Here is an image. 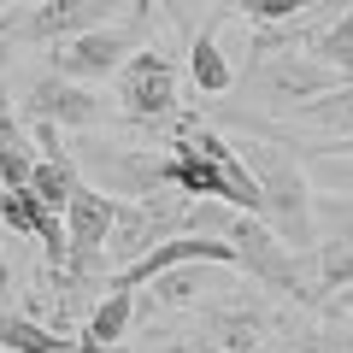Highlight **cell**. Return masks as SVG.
Masks as SVG:
<instances>
[{"label":"cell","instance_id":"obj_10","mask_svg":"<svg viewBox=\"0 0 353 353\" xmlns=\"http://www.w3.org/2000/svg\"><path fill=\"white\" fill-rule=\"evenodd\" d=\"M18 112L41 118V124H53V130H101L106 118H112V106H106L88 83H71V77H59V71H41L36 83L24 88Z\"/></svg>","mask_w":353,"mask_h":353},{"label":"cell","instance_id":"obj_22","mask_svg":"<svg viewBox=\"0 0 353 353\" xmlns=\"http://www.w3.org/2000/svg\"><path fill=\"white\" fill-rule=\"evenodd\" d=\"M324 312H353V283H347V289H341V294H336V301H330V306H324Z\"/></svg>","mask_w":353,"mask_h":353},{"label":"cell","instance_id":"obj_18","mask_svg":"<svg viewBox=\"0 0 353 353\" xmlns=\"http://www.w3.org/2000/svg\"><path fill=\"white\" fill-rule=\"evenodd\" d=\"M312 218H318V236L347 241V248H353V189L341 194V189L324 183V194H312Z\"/></svg>","mask_w":353,"mask_h":353},{"label":"cell","instance_id":"obj_25","mask_svg":"<svg viewBox=\"0 0 353 353\" xmlns=\"http://www.w3.org/2000/svg\"><path fill=\"white\" fill-rule=\"evenodd\" d=\"M6 6H18V0H0V12H6Z\"/></svg>","mask_w":353,"mask_h":353},{"label":"cell","instance_id":"obj_1","mask_svg":"<svg viewBox=\"0 0 353 353\" xmlns=\"http://www.w3.org/2000/svg\"><path fill=\"white\" fill-rule=\"evenodd\" d=\"M230 148L248 165L253 189H259V218L277 230V241L289 248H312L318 241V218H312V176L306 165L289 153V141L277 136H253V130H230Z\"/></svg>","mask_w":353,"mask_h":353},{"label":"cell","instance_id":"obj_16","mask_svg":"<svg viewBox=\"0 0 353 353\" xmlns=\"http://www.w3.org/2000/svg\"><path fill=\"white\" fill-rule=\"evenodd\" d=\"M283 353H353V312H324L318 324H301Z\"/></svg>","mask_w":353,"mask_h":353},{"label":"cell","instance_id":"obj_17","mask_svg":"<svg viewBox=\"0 0 353 353\" xmlns=\"http://www.w3.org/2000/svg\"><path fill=\"white\" fill-rule=\"evenodd\" d=\"M306 53L324 59L336 77H347V83H353V6H341L330 24H318V36L306 41Z\"/></svg>","mask_w":353,"mask_h":353},{"label":"cell","instance_id":"obj_8","mask_svg":"<svg viewBox=\"0 0 353 353\" xmlns=\"http://www.w3.org/2000/svg\"><path fill=\"white\" fill-rule=\"evenodd\" d=\"M189 201H194V194H176V189H153V194H141V201H118L112 236H106V265L118 271V265H130L136 253H148L153 241L189 236V230H183Z\"/></svg>","mask_w":353,"mask_h":353},{"label":"cell","instance_id":"obj_23","mask_svg":"<svg viewBox=\"0 0 353 353\" xmlns=\"http://www.w3.org/2000/svg\"><path fill=\"white\" fill-rule=\"evenodd\" d=\"M318 6H324V12H330V18H336V12H341V6H353V0H318Z\"/></svg>","mask_w":353,"mask_h":353},{"label":"cell","instance_id":"obj_21","mask_svg":"<svg viewBox=\"0 0 353 353\" xmlns=\"http://www.w3.org/2000/svg\"><path fill=\"white\" fill-rule=\"evenodd\" d=\"M318 159H353V136H341V141H324V148H318Z\"/></svg>","mask_w":353,"mask_h":353},{"label":"cell","instance_id":"obj_6","mask_svg":"<svg viewBox=\"0 0 353 353\" xmlns=\"http://www.w3.org/2000/svg\"><path fill=\"white\" fill-rule=\"evenodd\" d=\"M271 330H277V312L253 289H224V294H206L194 306V336L224 347V353H265Z\"/></svg>","mask_w":353,"mask_h":353},{"label":"cell","instance_id":"obj_14","mask_svg":"<svg viewBox=\"0 0 353 353\" xmlns=\"http://www.w3.org/2000/svg\"><path fill=\"white\" fill-rule=\"evenodd\" d=\"M289 124L306 130V136H324V141L353 136V83H336L324 94H312V101H301L289 112Z\"/></svg>","mask_w":353,"mask_h":353},{"label":"cell","instance_id":"obj_9","mask_svg":"<svg viewBox=\"0 0 353 353\" xmlns=\"http://www.w3.org/2000/svg\"><path fill=\"white\" fill-rule=\"evenodd\" d=\"M141 0H36V6H18L12 12V48H53V41L77 36V30H94L106 18L130 12Z\"/></svg>","mask_w":353,"mask_h":353},{"label":"cell","instance_id":"obj_15","mask_svg":"<svg viewBox=\"0 0 353 353\" xmlns=\"http://www.w3.org/2000/svg\"><path fill=\"white\" fill-rule=\"evenodd\" d=\"M189 83H194V94H230V88H236V65L218 48L212 24L194 30V41H189Z\"/></svg>","mask_w":353,"mask_h":353},{"label":"cell","instance_id":"obj_13","mask_svg":"<svg viewBox=\"0 0 353 353\" xmlns=\"http://www.w3.org/2000/svg\"><path fill=\"white\" fill-rule=\"evenodd\" d=\"M141 301H136V318L148 312H183V306H201L206 301V265H171L159 271L153 283H141Z\"/></svg>","mask_w":353,"mask_h":353},{"label":"cell","instance_id":"obj_3","mask_svg":"<svg viewBox=\"0 0 353 353\" xmlns=\"http://www.w3.org/2000/svg\"><path fill=\"white\" fill-rule=\"evenodd\" d=\"M148 30H153V12H148V0H141L136 12H118V18H106V24H94V30H77V36L53 41L48 59H53L59 77L94 88V83H106V77H118V65L136 48H148Z\"/></svg>","mask_w":353,"mask_h":353},{"label":"cell","instance_id":"obj_24","mask_svg":"<svg viewBox=\"0 0 353 353\" xmlns=\"http://www.w3.org/2000/svg\"><path fill=\"white\" fill-rule=\"evenodd\" d=\"M201 353H224V347H212V341H201Z\"/></svg>","mask_w":353,"mask_h":353},{"label":"cell","instance_id":"obj_11","mask_svg":"<svg viewBox=\"0 0 353 353\" xmlns=\"http://www.w3.org/2000/svg\"><path fill=\"white\" fill-rule=\"evenodd\" d=\"M130 330H136V294L130 289H101V301L88 306L77 341H83L88 353H118L130 341Z\"/></svg>","mask_w":353,"mask_h":353},{"label":"cell","instance_id":"obj_20","mask_svg":"<svg viewBox=\"0 0 353 353\" xmlns=\"http://www.w3.org/2000/svg\"><path fill=\"white\" fill-rule=\"evenodd\" d=\"M136 353H201V336H148V347Z\"/></svg>","mask_w":353,"mask_h":353},{"label":"cell","instance_id":"obj_2","mask_svg":"<svg viewBox=\"0 0 353 353\" xmlns=\"http://www.w3.org/2000/svg\"><path fill=\"white\" fill-rule=\"evenodd\" d=\"M77 176L88 189L112 194V201H141L153 189H171V153L153 148V141H124V136H94V130H77Z\"/></svg>","mask_w":353,"mask_h":353},{"label":"cell","instance_id":"obj_19","mask_svg":"<svg viewBox=\"0 0 353 353\" xmlns=\"http://www.w3.org/2000/svg\"><path fill=\"white\" fill-rule=\"evenodd\" d=\"M306 6H318V0H236L248 24H283V18H301Z\"/></svg>","mask_w":353,"mask_h":353},{"label":"cell","instance_id":"obj_4","mask_svg":"<svg viewBox=\"0 0 353 353\" xmlns=\"http://www.w3.org/2000/svg\"><path fill=\"white\" fill-rule=\"evenodd\" d=\"M347 83V77H336L324 59H312L306 48L294 53H265V59H248V71L236 77V88L230 94H241V112H277L289 118L301 101H312V94H324V88Z\"/></svg>","mask_w":353,"mask_h":353},{"label":"cell","instance_id":"obj_12","mask_svg":"<svg viewBox=\"0 0 353 353\" xmlns=\"http://www.w3.org/2000/svg\"><path fill=\"white\" fill-rule=\"evenodd\" d=\"M0 353H88L77 336L41 324L36 312H18V306H0Z\"/></svg>","mask_w":353,"mask_h":353},{"label":"cell","instance_id":"obj_7","mask_svg":"<svg viewBox=\"0 0 353 353\" xmlns=\"http://www.w3.org/2000/svg\"><path fill=\"white\" fill-rule=\"evenodd\" d=\"M230 248H236V265L259 283V289H271L277 301L301 306V248L277 241V230L265 224L259 212H236L230 218Z\"/></svg>","mask_w":353,"mask_h":353},{"label":"cell","instance_id":"obj_5","mask_svg":"<svg viewBox=\"0 0 353 353\" xmlns=\"http://www.w3.org/2000/svg\"><path fill=\"white\" fill-rule=\"evenodd\" d=\"M118 118L136 130L148 124H165V118H176V94H183V77H176V59L165 48H136L124 65H118Z\"/></svg>","mask_w":353,"mask_h":353}]
</instances>
